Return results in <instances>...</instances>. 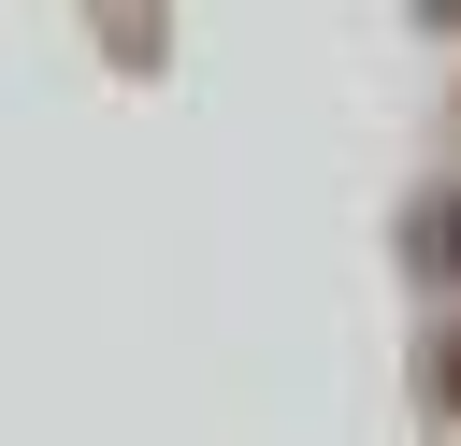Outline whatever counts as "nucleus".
<instances>
[{
  "mask_svg": "<svg viewBox=\"0 0 461 446\" xmlns=\"http://www.w3.org/2000/svg\"><path fill=\"white\" fill-rule=\"evenodd\" d=\"M447 403H461V345H447Z\"/></svg>",
  "mask_w": 461,
  "mask_h": 446,
  "instance_id": "f257e3e1",
  "label": "nucleus"
},
{
  "mask_svg": "<svg viewBox=\"0 0 461 446\" xmlns=\"http://www.w3.org/2000/svg\"><path fill=\"white\" fill-rule=\"evenodd\" d=\"M447 259H461V201H447Z\"/></svg>",
  "mask_w": 461,
  "mask_h": 446,
  "instance_id": "f03ea898",
  "label": "nucleus"
}]
</instances>
